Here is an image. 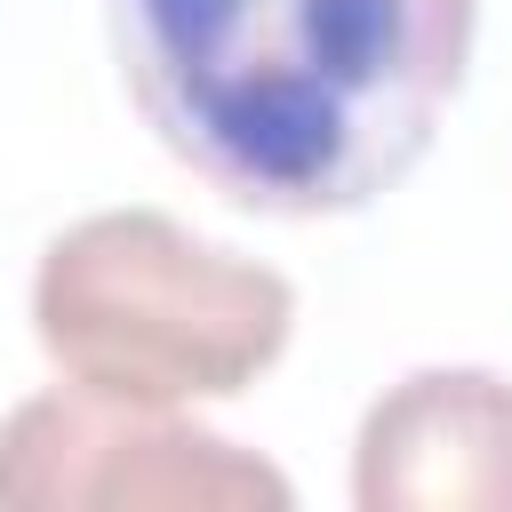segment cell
Segmentation results:
<instances>
[{
  "label": "cell",
  "mask_w": 512,
  "mask_h": 512,
  "mask_svg": "<svg viewBox=\"0 0 512 512\" xmlns=\"http://www.w3.org/2000/svg\"><path fill=\"white\" fill-rule=\"evenodd\" d=\"M480 0H112L144 128L232 208L312 224L384 200L440 136Z\"/></svg>",
  "instance_id": "6da1fadb"
},
{
  "label": "cell",
  "mask_w": 512,
  "mask_h": 512,
  "mask_svg": "<svg viewBox=\"0 0 512 512\" xmlns=\"http://www.w3.org/2000/svg\"><path fill=\"white\" fill-rule=\"evenodd\" d=\"M32 336L64 384L104 400H232L288 352L296 288L160 208H104L40 248Z\"/></svg>",
  "instance_id": "7a4b0ae2"
},
{
  "label": "cell",
  "mask_w": 512,
  "mask_h": 512,
  "mask_svg": "<svg viewBox=\"0 0 512 512\" xmlns=\"http://www.w3.org/2000/svg\"><path fill=\"white\" fill-rule=\"evenodd\" d=\"M8 512H288L296 488L256 448L184 424L176 408L104 392H32L0 416Z\"/></svg>",
  "instance_id": "3957f363"
},
{
  "label": "cell",
  "mask_w": 512,
  "mask_h": 512,
  "mask_svg": "<svg viewBox=\"0 0 512 512\" xmlns=\"http://www.w3.org/2000/svg\"><path fill=\"white\" fill-rule=\"evenodd\" d=\"M360 512H512V384L496 368H416L384 384L352 440Z\"/></svg>",
  "instance_id": "277c9868"
}]
</instances>
